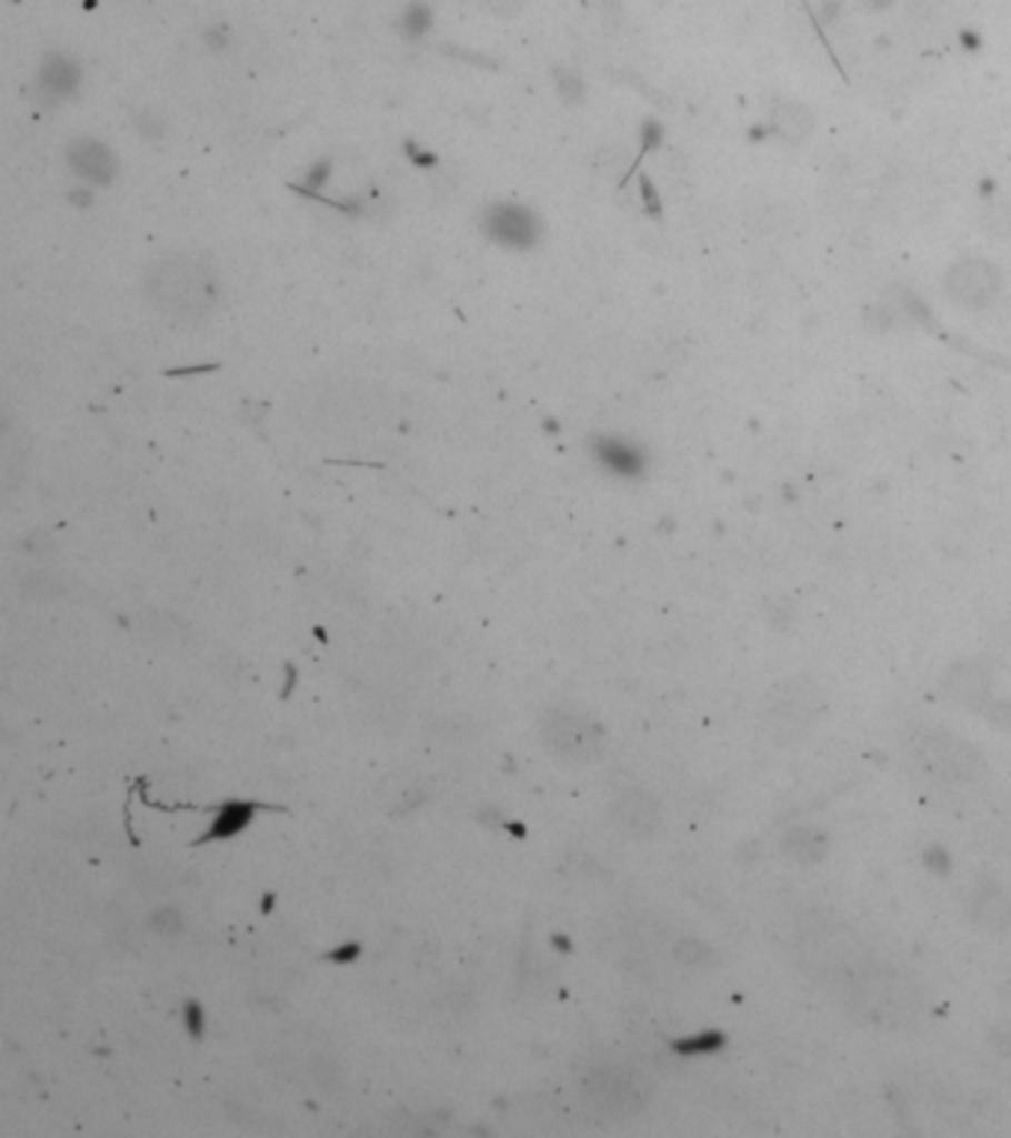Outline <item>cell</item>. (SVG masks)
<instances>
[{
	"mask_svg": "<svg viewBox=\"0 0 1011 1138\" xmlns=\"http://www.w3.org/2000/svg\"><path fill=\"white\" fill-rule=\"evenodd\" d=\"M970 914L988 931H1005L1011 925V902L997 884H979L970 898Z\"/></svg>",
	"mask_w": 1011,
	"mask_h": 1138,
	"instance_id": "ba28073f",
	"label": "cell"
},
{
	"mask_svg": "<svg viewBox=\"0 0 1011 1138\" xmlns=\"http://www.w3.org/2000/svg\"><path fill=\"white\" fill-rule=\"evenodd\" d=\"M789 857H798V860H813V857H822V836L807 830V827H798L795 834H789L787 843Z\"/></svg>",
	"mask_w": 1011,
	"mask_h": 1138,
	"instance_id": "4fadbf2b",
	"label": "cell"
},
{
	"mask_svg": "<svg viewBox=\"0 0 1011 1138\" xmlns=\"http://www.w3.org/2000/svg\"><path fill=\"white\" fill-rule=\"evenodd\" d=\"M481 232L490 238L492 243H499L504 250H531L538 246L540 234H543V223L540 216L531 211L529 205L522 202H492L490 208H483L481 214Z\"/></svg>",
	"mask_w": 1011,
	"mask_h": 1138,
	"instance_id": "5b68a950",
	"label": "cell"
},
{
	"mask_svg": "<svg viewBox=\"0 0 1011 1138\" xmlns=\"http://www.w3.org/2000/svg\"><path fill=\"white\" fill-rule=\"evenodd\" d=\"M849 1005L869 1023L902 1026L917 1017L920 996L902 973L881 964H867L851 973Z\"/></svg>",
	"mask_w": 1011,
	"mask_h": 1138,
	"instance_id": "6da1fadb",
	"label": "cell"
},
{
	"mask_svg": "<svg viewBox=\"0 0 1011 1138\" xmlns=\"http://www.w3.org/2000/svg\"><path fill=\"white\" fill-rule=\"evenodd\" d=\"M357 955H359V946H344V949L332 951L330 958L339 960V964H344V960H353V958H357Z\"/></svg>",
	"mask_w": 1011,
	"mask_h": 1138,
	"instance_id": "ac0fdd59",
	"label": "cell"
},
{
	"mask_svg": "<svg viewBox=\"0 0 1011 1138\" xmlns=\"http://www.w3.org/2000/svg\"><path fill=\"white\" fill-rule=\"evenodd\" d=\"M593 454H597V460H600L602 466L609 469V472H614V475L632 477L644 469L641 451L627 445L623 440H614V436H602V440L593 442Z\"/></svg>",
	"mask_w": 1011,
	"mask_h": 1138,
	"instance_id": "30bf717a",
	"label": "cell"
},
{
	"mask_svg": "<svg viewBox=\"0 0 1011 1138\" xmlns=\"http://www.w3.org/2000/svg\"><path fill=\"white\" fill-rule=\"evenodd\" d=\"M943 691L955 703L979 708L991 699V679H988V671H982L979 664H955L943 682Z\"/></svg>",
	"mask_w": 1011,
	"mask_h": 1138,
	"instance_id": "52a82bcc",
	"label": "cell"
},
{
	"mask_svg": "<svg viewBox=\"0 0 1011 1138\" xmlns=\"http://www.w3.org/2000/svg\"><path fill=\"white\" fill-rule=\"evenodd\" d=\"M949 288L964 303H984L997 288V276L984 261H967L955 270V276L949 279Z\"/></svg>",
	"mask_w": 1011,
	"mask_h": 1138,
	"instance_id": "9c48e42d",
	"label": "cell"
},
{
	"mask_svg": "<svg viewBox=\"0 0 1011 1138\" xmlns=\"http://www.w3.org/2000/svg\"><path fill=\"white\" fill-rule=\"evenodd\" d=\"M332 175V163L330 161H318L314 167H309V172H306V179L300 181V184H291V190H297V193H303V197H318L323 188H327V181H330Z\"/></svg>",
	"mask_w": 1011,
	"mask_h": 1138,
	"instance_id": "5bb4252c",
	"label": "cell"
},
{
	"mask_svg": "<svg viewBox=\"0 0 1011 1138\" xmlns=\"http://www.w3.org/2000/svg\"><path fill=\"white\" fill-rule=\"evenodd\" d=\"M188 1029L190 1035H199V1031H202V1014H199L197 1003L188 1005Z\"/></svg>",
	"mask_w": 1011,
	"mask_h": 1138,
	"instance_id": "e0dca14e",
	"label": "cell"
},
{
	"mask_svg": "<svg viewBox=\"0 0 1011 1138\" xmlns=\"http://www.w3.org/2000/svg\"><path fill=\"white\" fill-rule=\"evenodd\" d=\"M220 294L214 270L197 259H163L149 279V296L167 314L199 318L211 312Z\"/></svg>",
	"mask_w": 1011,
	"mask_h": 1138,
	"instance_id": "7a4b0ae2",
	"label": "cell"
},
{
	"mask_svg": "<svg viewBox=\"0 0 1011 1138\" xmlns=\"http://www.w3.org/2000/svg\"><path fill=\"white\" fill-rule=\"evenodd\" d=\"M911 756L913 763L947 783H973L984 772L982 753L947 729L911 733Z\"/></svg>",
	"mask_w": 1011,
	"mask_h": 1138,
	"instance_id": "3957f363",
	"label": "cell"
},
{
	"mask_svg": "<svg viewBox=\"0 0 1011 1138\" xmlns=\"http://www.w3.org/2000/svg\"><path fill=\"white\" fill-rule=\"evenodd\" d=\"M403 154H407V158H410L416 167H430V163H437V158H433V154L424 152V149H419V143H412V140H407V143H403Z\"/></svg>",
	"mask_w": 1011,
	"mask_h": 1138,
	"instance_id": "9a60e30c",
	"label": "cell"
},
{
	"mask_svg": "<svg viewBox=\"0 0 1011 1138\" xmlns=\"http://www.w3.org/2000/svg\"><path fill=\"white\" fill-rule=\"evenodd\" d=\"M256 809H259V804H252V800H229V804H223L220 807V813L214 816V822H211V827H208V834L199 839V843H211V839H229V836L234 834H241V830H247L252 822V816H256Z\"/></svg>",
	"mask_w": 1011,
	"mask_h": 1138,
	"instance_id": "8fae6325",
	"label": "cell"
},
{
	"mask_svg": "<svg viewBox=\"0 0 1011 1138\" xmlns=\"http://www.w3.org/2000/svg\"><path fill=\"white\" fill-rule=\"evenodd\" d=\"M66 163L90 188H108L110 181L117 179L119 170L117 154L96 137H78L66 145Z\"/></svg>",
	"mask_w": 1011,
	"mask_h": 1138,
	"instance_id": "8992f818",
	"label": "cell"
},
{
	"mask_svg": "<svg viewBox=\"0 0 1011 1138\" xmlns=\"http://www.w3.org/2000/svg\"><path fill=\"white\" fill-rule=\"evenodd\" d=\"M78 81H81L78 66L54 57V60H48L42 74H39V90H42V95H46L48 101H63L69 99V95H74Z\"/></svg>",
	"mask_w": 1011,
	"mask_h": 1138,
	"instance_id": "7c38bea8",
	"label": "cell"
},
{
	"mask_svg": "<svg viewBox=\"0 0 1011 1138\" xmlns=\"http://www.w3.org/2000/svg\"><path fill=\"white\" fill-rule=\"evenodd\" d=\"M92 199H96V190L92 188H74L72 193H69V202H72L74 208H90Z\"/></svg>",
	"mask_w": 1011,
	"mask_h": 1138,
	"instance_id": "2e32d148",
	"label": "cell"
},
{
	"mask_svg": "<svg viewBox=\"0 0 1011 1138\" xmlns=\"http://www.w3.org/2000/svg\"><path fill=\"white\" fill-rule=\"evenodd\" d=\"M822 708V691L804 676L787 682L774 691L769 708H765V729L774 742H795L813 726Z\"/></svg>",
	"mask_w": 1011,
	"mask_h": 1138,
	"instance_id": "277c9868",
	"label": "cell"
}]
</instances>
